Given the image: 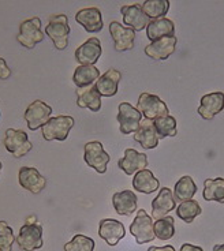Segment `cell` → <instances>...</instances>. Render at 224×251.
Listing matches in <instances>:
<instances>
[{
  "label": "cell",
  "mask_w": 224,
  "mask_h": 251,
  "mask_svg": "<svg viewBox=\"0 0 224 251\" xmlns=\"http://www.w3.org/2000/svg\"><path fill=\"white\" fill-rule=\"evenodd\" d=\"M201 213H202V207L199 206V203L196 200L181 202L176 207L178 219H181L182 221H185L187 224L193 223L194 219L198 217Z\"/></svg>",
  "instance_id": "4dcf8cb0"
},
{
  "label": "cell",
  "mask_w": 224,
  "mask_h": 251,
  "mask_svg": "<svg viewBox=\"0 0 224 251\" xmlns=\"http://www.w3.org/2000/svg\"><path fill=\"white\" fill-rule=\"evenodd\" d=\"M179 251H204V250H202V247H199V246H194V245H190V243H185V245H182L181 250Z\"/></svg>",
  "instance_id": "8d00e7d4"
},
{
  "label": "cell",
  "mask_w": 224,
  "mask_h": 251,
  "mask_svg": "<svg viewBox=\"0 0 224 251\" xmlns=\"http://www.w3.org/2000/svg\"><path fill=\"white\" fill-rule=\"evenodd\" d=\"M168 10H169L168 0H146L142 3V11L148 18H152V21L166 18Z\"/></svg>",
  "instance_id": "f546056e"
},
{
  "label": "cell",
  "mask_w": 224,
  "mask_h": 251,
  "mask_svg": "<svg viewBox=\"0 0 224 251\" xmlns=\"http://www.w3.org/2000/svg\"><path fill=\"white\" fill-rule=\"evenodd\" d=\"M137 109L145 119L156 120L159 118H164L169 115L167 104L156 94L141 93L137 101Z\"/></svg>",
  "instance_id": "277c9868"
},
{
  "label": "cell",
  "mask_w": 224,
  "mask_h": 251,
  "mask_svg": "<svg viewBox=\"0 0 224 251\" xmlns=\"http://www.w3.org/2000/svg\"><path fill=\"white\" fill-rule=\"evenodd\" d=\"M126 228L125 226L113 219H103L99 224V236L106 240L107 245L116 246L125 238Z\"/></svg>",
  "instance_id": "e0dca14e"
},
{
  "label": "cell",
  "mask_w": 224,
  "mask_h": 251,
  "mask_svg": "<svg viewBox=\"0 0 224 251\" xmlns=\"http://www.w3.org/2000/svg\"><path fill=\"white\" fill-rule=\"evenodd\" d=\"M148 251H175V249L172 246H163V247H156V246H152L148 249Z\"/></svg>",
  "instance_id": "74e56055"
},
{
  "label": "cell",
  "mask_w": 224,
  "mask_h": 251,
  "mask_svg": "<svg viewBox=\"0 0 224 251\" xmlns=\"http://www.w3.org/2000/svg\"><path fill=\"white\" fill-rule=\"evenodd\" d=\"M142 115L138 111L137 108H134L130 102H120L118 108V116L116 120L119 122V128L122 134H131L136 132L140 128L141 125Z\"/></svg>",
  "instance_id": "9c48e42d"
},
{
  "label": "cell",
  "mask_w": 224,
  "mask_h": 251,
  "mask_svg": "<svg viewBox=\"0 0 224 251\" xmlns=\"http://www.w3.org/2000/svg\"><path fill=\"white\" fill-rule=\"evenodd\" d=\"M224 109V93L223 92H215V93L205 94L197 109L198 115L204 120H212L216 115Z\"/></svg>",
  "instance_id": "2e32d148"
},
{
  "label": "cell",
  "mask_w": 224,
  "mask_h": 251,
  "mask_svg": "<svg viewBox=\"0 0 224 251\" xmlns=\"http://www.w3.org/2000/svg\"><path fill=\"white\" fill-rule=\"evenodd\" d=\"M176 207L174 193L168 187H163L155 200L152 201V219L160 220Z\"/></svg>",
  "instance_id": "d6986e66"
},
{
  "label": "cell",
  "mask_w": 224,
  "mask_h": 251,
  "mask_svg": "<svg viewBox=\"0 0 224 251\" xmlns=\"http://www.w3.org/2000/svg\"><path fill=\"white\" fill-rule=\"evenodd\" d=\"M155 236L160 240H169L175 235V220L171 216H166L153 223Z\"/></svg>",
  "instance_id": "1f68e13d"
},
{
  "label": "cell",
  "mask_w": 224,
  "mask_h": 251,
  "mask_svg": "<svg viewBox=\"0 0 224 251\" xmlns=\"http://www.w3.org/2000/svg\"><path fill=\"white\" fill-rule=\"evenodd\" d=\"M133 187L138 193L142 194H152L155 193L156 190H159L160 187V182L159 179H156V176L153 175V172L149 170H142L137 172L134 175L133 179Z\"/></svg>",
  "instance_id": "484cf974"
},
{
  "label": "cell",
  "mask_w": 224,
  "mask_h": 251,
  "mask_svg": "<svg viewBox=\"0 0 224 251\" xmlns=\"http://www.w3.org/2000/svg\"><path fill=\"white\" fill-rule=\"evenodd\" d=\"M3 145L8 153H11L15 158L26 156L33 149V145L28 138V134L24 130L8 128L4 134Z\"/></svg>",
  "instance_id": "8992f818"
},
{
  "label": "cell",
  "mask_w": 224,
  "mask_h": 251,
  "mask_svg": "<svg viewBox=\"0 0 224 251\" xmlns=\"http://www.w3.org/2000/svg\"><path fill=\"white\" fill-rule=\"evenodd\" d=\"M100 78V71L94 66H78L74 71L73 81L77 88H85L89 85H93Z\"/></svg>",
  "instance_id": "83f0119b"
},
{
  "label": "cell",
  "mask_w": 224,
  "mask_h": 251,
  "mask_svg": "<svg viewBox=\"0 0 224 251\" xmlns=\"http://www.w3.org/2000/svg\"><path fill=\"white\" fill-rule=\"evenodd\" d=\"M202 197L205 201H216L219 203H224V179H206L204 182V191Z\"/></svg>",
  "instance_id": "f1b7e54d"
},
{
  "label": "cell",
  "mask_w": 224,
  "mask_h": 251,
  "mask_svg": "<svg viewBox=\"0 0 224 251\" xmlns=\"http://www.w3.org/2000/svg\"><path fill=\"white\" fill-rule=\"evenodd\" d=\"M112 205L115 207V212L120 216H131L137 210L138 197L131 190H123L113 194Z\"/></svg>",
  "instance_id": "7402d4cb"
},
{
  "label": "cell",
  "mask_w": 224,
  "mask_h": 251,
  "mask_svg": "<svg viewBox=\"0 0 224 251\" xmlns=\"http://www.w3.org/2000/svg\"><path fill=\"white\" fill-rule=\"evenodd\" d=\"M77 105L80 108H87L92 112H99L101 109V96L96 85L77 88Z\"/></svg>",
  "instance_id": "cb8c5ba5"
},
{
  "label": "cell",
  "mask_w": 224,
  "mask_h": 251,
  "mask_svg": "<svg viewBox=\"0 0 224 251\" xmlns=\"http://www.w3.org/2000/svg\"><path fill=\"white\" fill-rule=\"evenodd\" d=\"M176 44H178L176 36L164 37L162 40L150 43L148 47H145V55L153 60H167L168 57L175 52Z\"/></svg>",
  "instance_id": "ac0fdd59"
},
{
  "label": "cell",
  "mask_w": 224,
  "mask_h": 251,
  "mask_svg": "<svg viewBox=\"0 0 224 251\" xmlns=\"http://www.w3.org/2000/svg\"><path fill=\"white\" fill-rule=\"evenodd\" d=\"M15 242L24 251H34L43 247V226L38 223L36 216L26 219L25 224L19 229L18 236L15 238Z\"/></svg>",
  "instance_id": "6da1fadb"
},
{
  "label": "cell",
  "mask_w": 224,
  "mask_h": 251,
  "mask_svg": "<svg viewBox=\"0 0 224 251\" xmlns=\"http://www.w3.org/2000/svg\"><path fill=\"white\" fill-rule=\"evenodd\" d=\"M70 31H71V29H70L69 25V18L64 14L52 15L48 25L45 27L47 36L52 40V43L57 50H63L67 48Z\"/></svg>",
  "instance_id": "7a4b0ae2"
},
{
  "label": "cell",
  "mask_w": 224,
  "mask_h": 251,
  "mask_svg": "<svg viewBox=\"0 0 224 251\" xmlns=\"http://www.w3.org/2000/svg\"><path fill=\"white\" fill-rule=\"evenodd\" d=\"M118 167L126 175H136L140 171L146 170L148 156L136 149H126L123 157L118 161Z\"/></svg>",
  "instance_id": "9a60e30c"
},
{
  "label": "cell",
  "mask_w": 224,
  "mask_h": 251,
  "mask_svg": "<svg viewBox=\"0 0 224 251\" xmlns=\"http://www.w3.org/2000/svg\"><path fill=\"white\" fill-rule=\"evenodd\" d=\"M18 180L21 187L33 194H40L47 186V177L33 167H22L18 172Z\"/></svg>",
  "instance_id": "5bb4252c"
},
{
  "label": "cell",
  "mask_w": 224,
  "mask_h": 251,
  "mask_svg": "<svg viewBox=\"0 0 224 251\" xmlns=\"http://www.w3.org/2000/svg\"><path fill=\"white\" fill-rule=\"evenodd\" d=\"M14 231L6 221H0V251H13Z\"/></svg>",
  "instance_id": "e575fe53"
},
{
  "label": "cell",
  "mask_w": 224,
  "mask_h": 251,
  "mask_svg": "<svg viewBox=\"0 0 224 251\" xmlns=\"http://www.w3.org/2000/svg\"><path fill=\"white\" fill-rule=\"evenodd\" d=\"M175 36V25L171 19L160 18L150 21L149 25L146 26V37L150 41H157L164 37H172Z\"/></svg>",
  "instance_id": "d4e9b609"
},
{
  "label": "cell",
  "mask_w": 224,
  "mask_h": 251,
  "mask_svg": "<svg viewBox=\"0 0 224 251\" xmlns=\"http://www.w3.org/2000/svg\"><path fill=\"white\" fill-rule=\"evenodd\" d=\"M94 240L85 235H75L69 243L64 245V251H93Z\"/></svg>",
  "instance_id": "836d02e7"
},
{
  "label": "cell",
  "mask_w": 224,
  "mask_h": 251,
  "mask_svg": "<svg viewBox=\"0 0 224 251\" xmlns=\"http://www.w3.org/2000/svg\"><path fill=\"white\" fill-rule=\"evenodd\" d=\"M51 115H52L51 105L41 100L33 101L25 111V120L29 130L36 131L38 128H41L51 119Z\"/></svg>",
  "instance_id": "30bf717a"
},
{
  "label": "cell",
  "mask_w": 224,
  "mask_h": 251,
  "mask_svg": "<svg viewBox=\"0 0 224 251\" xmlns=\"http://www.w3.org/2000/svg\"><path fill=\"white\" fill-rule=\"evenodd\" d=\"M134 141L141 145L145 151H150V149L157 148V145L160 142V137L156 131L153 120H141L140 128L134 132Z\"/></svg>",
  "instance_id": "ffe728a7"
},
{
  "label": "cell",
  "mask_w": 224,
  "mask_h": 251,
  "mask_svg": "<svg viewBox=\"0 0 224 251\" xmlns=\"http://www.w3.org/2000/svg\"><path fill=\"white\" fill-rule=\"evenodd\" d=\"M0 115H1V113H0Z\"/></svg>",
  "instance_id": "60d3db41"
},
{
  "label": "cell",
  "mask_w": 224,
  "mask_h": 251,
  "mask_svg": "<svg viewBox=\"0 0 224 251\" xmlns=\"http://www.w3.org/2000/svg\"><path fill=\"white\" fill-rule=\"evenodd\" d=\"M120 14L123 17V24L134 31L143 30L149 25L150 19L142 11V4L134 3L120 8Z\"/></svg>",
  "instance_id": "4fadbf2b"
},
{
  "label": "cell",
  "mask_w": 224,
  "mask_h": 251,
  "mask_svg": "<svg viewBox=\"0 0 224 251\" xmlns=\"http://www.w3.org/2000/svg\"><path fill=\"white\" fill-rule=\"evenodd\" d=\"M75 60L80 66H94L103 55L101 41L97 37L87 38L86 41L75 50Z\"/></svg>",
  "instance_id": "8fae6325"
},
{
  "label": "cell",
  "mask_w": 224,
  "mask_h": 251,
  "mask_svg": "<svg viewBox=\"0 0 224 251\" xmlns=\"http://www.w3.org/2000/svg\"><path fill=\"white\" fill-rule=\"evenodd\" d=\"M156 127V131L159 134L160 138H167V137H175L178 132V126H176V119L174 116L168 115L164 118L153 120Z\"/></svg>",
  "instance_id": "d6a6232c"
},
{
  "label": "cell",
  "mask_w": 224,
  "mask_h": 251,
  "mask_svg": "<svg viewBox=\"0 0 224 251\" xmlns=\"http://www.w3.org/2000/svg\"><path fill=\"white\" fill-rule=\"evenodd\" d=\"M122 79V73L115 69H108L96 81V88L101 97H112L118 93V85Z\"/></svg>",
  "instance_id": "603a6c76"
},
{
  "label": "cell",
  "mask_w": 224,
  "mask_h": 251,
  "mask_svg": "<svg viewBox=\"0 0 224 251\" xmlns=\"http://www.w3.org/2000/svg\"><path fill=\"white\" fill-rule=\"evenodd\" d=\"M74 127V118L67 115H59L56 118H51L41 127L43 138L45 141H59L63 142L69 137L71 128Z\"/></svg>",
  "instance_id": "3957f363"
},
{
  "label": "cell",
  "mask_w": 224,
  "mask_h": 251,
  "mask_svg": "<svg viewBox=\"0 0 224 251\" xmlns=\"http://www.w3.org/2000/svg\"><path fill=\"white\" fill-rule=\"evenodd\" d=\"M44 38H45V34L41 31V19L38 17L26 19L19 26L17 41L28 50H33L38 43L44 41Z\"/></svg>",
  "instance_id": "5b68a950"
},
{
  "label": "cell",
  "mask_w": 224,
  "mask_h": 251,
  "mask_svg": "<svg viewBox=\"0 0 224 251\" xmlns=\"http://www.w3.org/2000/svg\"><path fill=\"white\" fill-rule=\"evenodd\" d=\"M213 251H224V245H216L213 247Z\"/></svg>",
  "instance_id": "f35d334b"
},
{
  "label": "cell",
  "mask_w": 224,
  "mask_h": 251,
  "mask_svg": "<svg viewBox=\"0 0 224 251\" xmlns=\"http://www.w3.org/2000/svg\"><path fill=\"white\" fill-rule=\"evenodd\" d=\"M84 160L85 163L92 167L96 172H99L100 175L106 174L107 172V164L110 163L111 157L110 154L104 151L103 145L99 141H90L84 146Z\"/></svg>",
  "instance_id": "ba28073f"
},
{
  "label": "cell",
  "mask_w": 224,
  "mask_h": 251,
  "mask_svg": "<svg viewBox=\"0 0 224 251\" xmlns=\"http://www.w3.org/2000/svg\"><path fill=\"white\" fill-rule=\"evenodd\" d=\"M11 76V69L7 66V62L0 57V79H8Z\"/></svg>",
  "instance_id": "d590c367"
},
{
  "label": "cell",
  "mask_w": 224,
  "mask_h": 251,
  "mask_svg": "<svg viewBox=\"0 0 224 251\" xmlns=\"http://www.w3.org/2000/svg\"><path fill=\"white\" fill-rule=\"evenodd\" d=\"M197 186L194 183L193 177L189 175L182 176L178 182L175 183L174 188V198L175 201L178 202H185L193 200L194 194L197 193Z\"/></svg>",
  "instance_id": "4316f807"
},
{
  "label": "cell",
  "mask_w": 224,
  "mask_h": 251,
  "mask_svg": "<svg viewBox=\"0 0 224 251\" xmlns=\"http://www.w3.org/2000/svg\"><path fill=\"white\" fill-rule=\"evenodd\" d=\"M110 33L113 40V47L118 52L131 50L134 48V40H136V31L119 24L116 21H112L110 24Z\"/></svg>",
  "instance_id": "7c38bea8"
},
{
  "label": "cell",
  "mask_w": 224,
  "mask_h": 251,
  "mask_svg": "<svg viewBox=\"0 0 224 251\" xmlns=\"http://www.w3.org/2000/svg\"><path fill=\"white\" fill-rule=\"evenodd\" d=\"M130 232L134 236L138 245L149 243L155 240V231H153V219L145 212V209H140L134 221L131 223Z\"/></svg>",
  "instance_id": "52a82bcc"
},
{
  "label": "cell",
  "mask_w": 224,
  "mask_h": 251,
  "mask_svg": "<svg viewBox=\"0 0 224 251\" xmlns=\"http://www.w3.org/2000/svg\"><path fill=\"white\" fill-rule=\"evenodd\" d=\"M75 21L77 24L84 26V29L87 33H97L101 31L104 22H103V15L97 7H87L82 8L75 14Z\"/></svg>",
  "instance_id": "44dd1931"
},
{
  "label": "cell",
  "mask_w": 224,
  "mask_h": 251,
  "mask_svg": "<svg viewBox=\"0 0 224 251\" xmlns=\"http://www.w3.org/2000/svg\"><path fill=\"white\" fill-rule=\"evenodd\" d=\"M1 168H3V164H1V161H0V172H1Z\"/></svg>",
  "instance_id": "ab89813d"
}]
</instances>
